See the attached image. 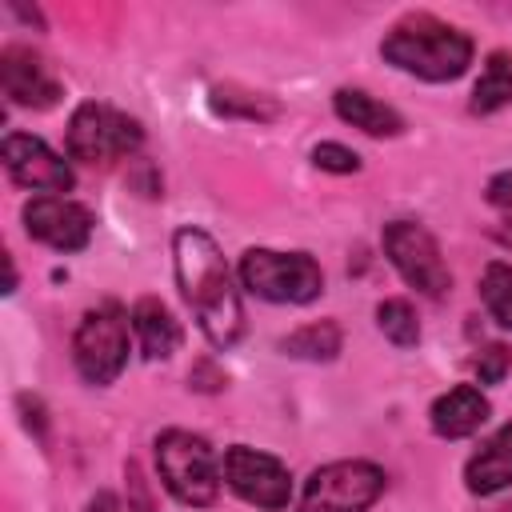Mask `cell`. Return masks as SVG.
<instances>
[{
    "mask_svg": "<svg viewBox=\"0 0 512 512\" xmlns=\"http://www.w3.org/2000/svg\"><path fill=\"white\" fill-rule=\"evenodd\" d=\"M172 256H176L180 296L188 300L200 332L208 336L212 348H232L244 336V308L216 240L204 228H180L172 236Z\"/></svg>",
    "mask_w": 512,
    "mask_h": 512,
    "instance_id": "obj_1",
    "label": "cell"
},
{
    "mask_svg": "<svg viewBox=\"0 0 512 512\" xmlns=\"http://www.w3.org/2000/svg\"><path fill=\"white\" fill-rule=\"evenodd\" d=\"M380 56L408 76L440 84L464 76V68L472 64V36L428 12H408L384 32Z\"/></svg>",
    "mask_w": 512,
    "mask_h": 512,
    "instance_id": "obj_2",
    "label": "cell"
},
{
    "mask_svg": "<svg viewBox=\"0 0 512 512\" xmlns=\"http://www.w3.org/2000/svg\"><path fill=\"white\" fill-rule=\"evenodd\" d=\"M156 468L164 488L188 508H208L220 492V460L212 444L196 432L164 428L156 436Z\"/></svg>",
    "mask_w": 512,
    "mask_h": 512,
    "instance_id": "obj_3",
    "label": "cell"
},
{
    "mask_svg": "<svg viewBox=\"0 0 512 512\" xmlns=\"http://www.w3.org/2000/svg\"><path fill=\"white\" fill-rule=\"evenodd\" d=\"M64 144H68L72 160L92 164V168H108V164L132 156L144 144V132L128 112L100 104V100H84L68 120Z\"/></svg>",
    "mask_w": 512,
    "mask_h": 512,
    "instance_id": "obj_4",
    "label": "cell"
},
{
    "mask_svg": "<svg viewBox=\"0 0 512 512\" xmlns=\"http://www.w3.org/2000/svg\"><path fill=\"white\" fill-rule=\"evenodd\" d=\"M240 280L252 296L272 304H308L324 292V272L308 252L248 248L240 256Z\"/></svg>",
    "mask_w": 512,
    "mask_h": 512,
    "instance_id": "obj_5",
    "label": "cell"
},
{
    "mask_svg": "<svg viewBox=\"0 0 512 512\" xmlns=\"http://www.w3.org/2000/svg\"><path fill=\"white\" fill-rule=\"evenodd\" d=\"M72 364L88 384H112L128 364V316L116 300L84 312L72 336Z\"/></svg>",
    "mask_w": 512,
    "mask_h": 512,
    "instance_id": "obj_6",
    "label": "cell"
},
{
    "mask_svg": "<svg viewBox=\"0 0 512 512\" xmlns=\"http://www.w3.org/2000/svg\"><path fill=\"white\" fill-rule=\"evenodd\" d=\"M380 240H384V256L404 276V284H412L428 300L448 296L452 272H448V264L440 256L436 236L424 224H416V220H388L384 232H380Z\"/></svg>",
    "mask_w": 512,
    "mask_h": 512,
    "instance_id": "obj_7",
    "label": "cell"
},
{
    "mask_svg": "<svg viewBox=\"0 0 512 512\" xmlns=\"http://www.w3.org/2000/svg\"><path fill=\"white\" fill-rule=\"evenodd\" d=\"M384 492V468L372 460H332L300 492V512H368Z\"/></svg>",
    "mask_w": 512,
    "mask_h": 512,
    "instance_id": "obj_8",
    "label": "cell"
},
{
    "mask_svg": "<svg viewBox=\"0 0 512 512\" xmlns=\"http://www.w3.org/2000/svg\"><path fill=\"white\" fill-rule=\"evenodd\" d=\"M220 472H224L228 488L240 500L264 508V512H280L292 500V476H288V468L276 456L256 452L248 444H232L224 452V460H220Z\"/></svg>",
    "mask_w": 512,
    "mask_h": 512,
    "instance_id": "obj_9",
    "label": "cell"
},
{
    "mask_svg": "<svg viewBox=\"0 0 512 512\" xmlns=\"http://www.w3.org/2000/svg\"><path fill=\"white\" fill-rule=\"evenodd\" d=\"M0 156H4L8 176L20 188H32L40 196L68 192L72 180H76L72 168H68V160H60L40 136H28V132H8L4 144H0Z\"/></svg>",
    "mask_w": 512,
    "mask_h": 512,
    "instance_id": "obj_10",
    "label": "cell"
},
{
    "mask_svg": "<svg viewBox=\"0 0 512 512\" xmlns=\"http://www.w3.org/2000/svg\"><path fill=\"white\" fill-rule=\"evenodd\" d=\"M24 228L56 252H80L92 236V212L68 196H32L24 204Z\"/></svg>",
    "mask_w": 512,
    "mask_h": 512,
    "instance_id": "obj_11",
    "label": "cell"
},
{
    "mask_svg": "<svg viewBox=\"0 0 512 512\" xmlns=\"http://www.w3.org/2000/svg\"><path fill=\"white\" fill-rule=\"evenodd\" d=\"M0 84H4V96L20 108H52L60 100V80L48 72V64L24 48V44H8L0 52Z\"/></svg>",
    "mask_w": 512,
    "mask_h": 512,
    "instance_id": "obj_12",
    "label": "cell"
},
{
    "mask_svg": "<svg viewBox=\"0 0 512 512\" xmlns=\"http://www.w3.org/2000/svg\"><path fill=\"white\" fill-rule=\"evenodd\" d=\"M488 412H492V408H488V400H484L480 388L456 384V388H448L444 396L432 400L428 420H432V432H436V436H444V440H464V436H472V432L488 420Z\"/></svg>",
    "mask_w": 512,
    "mask_h": 512,
    "instance_id": "obj_13",
    "label": "cell"
},
{
    "mask_svg": "<svg viewBox=\"0 0 512 512\" xmlns=\"http://www.w3.org/2000/svg\"><path fill=\"white\" fill-rule=\"evenodd\" d=\"M464 484H468V492H476V496H492V492H500V488L512 484V420L500 424V428L476 448V456H472L468 468H464Z\"/></svg>",
    "mask_w": 512,
    "mask_h": 512,
    "instance_id": "obj_14",
    "label": "cell"
},
{
    "mask_svg": "<svg viewBox=\"0 0 512 512\" xmlns=\"http://www.w3.org/2000/svg\"><path fill=\"white\" fill-rule=\"evenodd\" d=\"M332 108L344 124L368 132V136H400L404 132V116L396 108H388L384 100L368 96L364 88H340L332 96Z\"/></svg>",
    "mask_w": 512,
    "mask_h": 512,
    "instance_id": "obj_15",
    "label": "cell"
},
{
    "mask_svg": "<svg viewBox=\"0 0 512 512\" xmlns=\"http://www.w3.org/2000/svg\"><path fill=\"white\" fill-rule=\"evenodd\" d=\"M132 332L148 360H168L180 348V324L156 296H140L132 304Z\"/></svg>",
    "mask_w": 512,
    "mask_h": 512,
    "instance_id": "obj_16",
    "label": "cell"
},
{
    "mask_svg": "<svg viewBox=\"0 0 512 512\" xmlns=\"http://www.w3.org/2000/svg\"><path fill=\"white\" fill-rule=\"evenodd\" d=\"M508 104H512V48H496V52H488L480 80L472 88V112L488 116Z\"/></svg>",
    "mask_w": 512,
    "mask_h": 512,
    "instance_id": "obj_17",
    "label": "cell"
},
{
    "mask_svg": "<svg viewBox=\"0 0 512 512\" xmlns=\"http://www.w3.org/2000/svg\"><path fill=\"white\" fill-rule=\"evenodd\" d=\"M280 352L296 356V360H332L340 352V328L332 320L304 324V328H296L292 336L280 340Z\"/></svg>",
    "mask_w": 512,
    "mask_h": 512,
    "instance_id": "obj_18",
    "label": "cell"
},
{
    "mask_svg": "<svg viewBox=\"0 0 512 512\" xmlns=\"http://www.w3.org/2000/svg\"><path fill=\"white\" fill-rule=\"evenodd\" d=\"M480 300L488 308V316L512 332V264H488L480 276Z\"/></svg>",
    "mask_w": 512,
    "mask_h": 512,
    "instance_id": "obj_19",
    "label": "cell"
},
{
    "mask_svg": "<svg viewBox=\"0 0 512 512\" xmlns=\"http://www.w3.org/2000/svg\"><path fill=\"white\" fill-rule=\"evenodd\" d=\"M376 324H380V332H384L396 348H412V344L420 340V324H416V312H412L408 300H380Z\"/></svg>",
    "mask_w": 512,
    "mask_h": 512,
    "instance_id": "obj_20",
    "label": "cell"
},
{
    "mask_svg": "<svg viewBox=\"0 0 512 512\" xmlns=\"http://www.w3.org/2000/svg\"><path fill=\"white\" fill-rule=\"evenodd\" d=\"M508 364H512V352H508L504 344H484V348L476 352V360H472L480 384H500L504 372H508Z\"/></svg>",
    "mask_w": 512,
    "mask_h": 512,
    "instance_id": "obj_21",
    "label": "cell"
},
{
    "mask_svg": "<svg viewBox=\"0 0 512 512\" xmlns=\"http://www.w3.org/2000/svg\"><path fill=\"white\" fill-rule=\"evenodd\" d=\"M312 164L316 168H324V172H356L360 168V156L352 152V148H344V144H316L312 148Z\"/></svg>",
    "mask_w": 512,
    "mask_h": 512,
    "instance_id": "obj_22",
    "label": "cell"
},
{
    "mask_svg": "<svg viewBox=\"0 0 512 512\" xmlns=\"http://www.w3.org/2000/svg\"><path fill=\"white\" fill-rule=\"evenodd\" d=\"M216 112H244V116H276L272 104H260L252 100L248 92H232V88H216Z\"/></svg>",
    "mask_w": 512,
    "mask_h": 512,
    "instance_id": "obj_23",
    "label": "cell"
},
{
    "mask_svg": "<svg viewBox=\"0 0 512 512\" xmlns=\"http://www.w3.org/2000/svg\"><path fill=\"white\" fill-rule=\"evenodd\" d=\"M484 196H488V204L500 212V220L512 228V168H508V172H496V176L488 180V192H484Z\"/></svg>",
    "mask_w": 512,
    "mask_h": 512,
    "instance_id": "obj_24",
    "label": "cell"
},
{
    "mask_svg": "<svg viewBox=\"0 0 512 512\" xmlns=\"http://www.w3.org/2000/svg\"><path fill=\"white\" fill-rule=\"evenodd\" d=\"M84 512H120V500L112 496V492H96L92 500H88V508Z\"/></svg>",
    "mask_w": 512,
    "mask_h": 512,
    "instance_id": "obj_25",
    "label": "cell"
}]
</instances>
